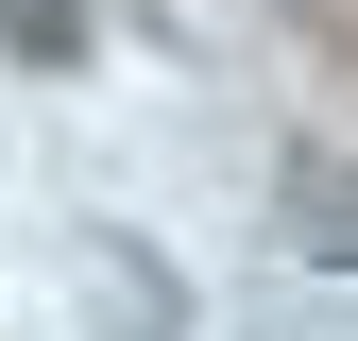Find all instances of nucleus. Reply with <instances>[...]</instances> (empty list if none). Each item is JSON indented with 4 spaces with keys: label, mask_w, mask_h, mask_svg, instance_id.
Returning a JSON list of instances; mask_svg holds the SVG:
<instances>
[{
    "label": "nucleus",
    "mask_w": 358,
    "mask_h": 341,
    "mask_svg": "<svg viewBox=\"0 0 358 341\" xmlns=\"http://www.w3.org/2000/svg\"><path fill=\"white\" fill-rule=\"evenodd\" d=\"M273 222H290L307 273H358V170H341L324 137H290V154H273Z\"/></svg>",
    "instance_id": "f257e3e1"
},
{
    "label": "nucleus",
    "mask_w": 358,
    "mask_h": 341,
    "mask_svg": "<svg viewBox=\"0 0 358 341\" xmlns=\"http://www.w3.org/2000/svg\"><path fill=\"white\" fill-rule=\"evenodd\" d=\"M103 341H188V290H171V273H154L137 239L103 256Z\"/></svg>",
    "instance_id": "f03ea898"
},
{
    "label": "nucleus",
    "mask_w": 358,
    "mask_h": 341,
    "mask_svg": "<svg viewBox=\"0 0 358 341\" xmlns=\"http://www.w3.org/2000/svg\"><path fill=\"white\" fill-rule=\"evenodd\" d=\"M0 52L17 68H85V0H0Z\"/></svg>",
    "instance_id": "7ed1b4c3"
},
{
    "label": "nucleus",
    "mask_w": 358,
    "mask_h": 341,
    "mask_svg": "<svg viewBox=\"0 0 358 341\" xmlns=\"http://www.w3.org/2000/svg\"><path fill=\"white\" fill-rule=\"evenodd\" d=\"M273 17L307 34V52H358V0H273Z\"/></svg>",
    "instance_id": "20e7f679"
}]
</instances>
